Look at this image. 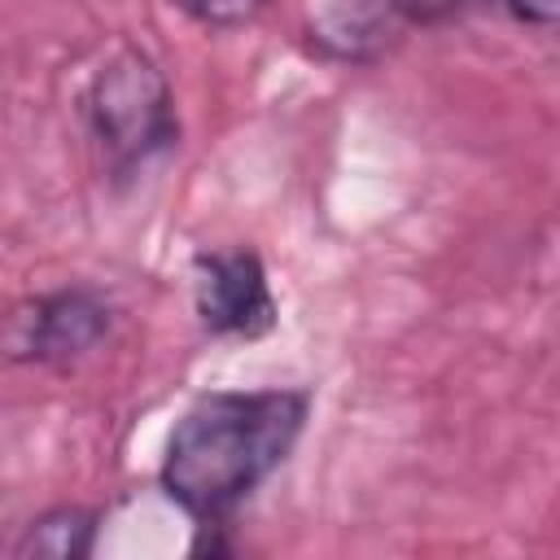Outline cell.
<instances>
[{
    "label": "cell",
    "instance_id": "cell-1",
    "mask_svg": "<svg viewBox=\"0 0 560 560\" xmlns=\"http://www.w3.org/2000/svg\"><path fill=\"white\" fill-rule=\"evenodd\" d=\"M306 398L293 389L210 394L171 433L162 486L201 521L232 512L298 442Z\"/></svg>",
    "mask_w": 560,
    "mask_h": 560
},
{
    "label": "cell",
    "instance_id": "cell-2",
    "mask_svg": "<svg viewBox=\"0 0 560 560\" xmlns=\"http://www.w3.org/2000/svg\"><path fill=\"white\" fill-rule=\"evenodd\" d=\"M88 118H92L96 140L118 166L144 162L149 153L175 140V114H171L166 83L158 66L136 48L114 52L96 70L92 92H88Z\"/></svg>",
    "mask_w": 560,
    "mask_h": 560
},
{
    "label": "cell",
    "instance_id": "cell-3",
    "mask_svg": "<svg viewBox=\"0 0 560 560\" xmlns=\"http://www.w3.org/2000/svg\"><path fill=\"white\" fill-rule=\"evenodd\" d=\"M197 311L210 332L258 337L276 319V302L254 254H201L197 258Z\"/></svg>",
    "mask_w": 560,
    "mask_h": 560
},
{
    "label": "cell",
    "instance_id": "cell-4",
    "mask_svg": "<svg viewBox=\"0 0 560 560\" xmlns=\"http://www.w3.org/2000/svg\"><path fill=\"white\" fill-rule=\"evenodd\" d=\"M105 332V311L88 293H57L13 315L9 346L22 359H66L88 350Z\"/></svg>",
    "mask_w": 560,
    "mask_h": 560
},
{
    "label": "cell",
    "instance_id": "cell-5",
    "mask_svg": "<svg viewBox=\"0 0 560 560\" xmlns=\"http://www.w3.org/2000/svg\"><path fill=\"white\" fill-rule=\"evenodd\" d=\"M92 547V516L79 512V508H61V512H48L39 516L26 538L18 542V556H52V560H70V556H83Z\"/></svg>",
    "mask_w": 560,
    "mask_h": 560
},
{
    "label": "cell",
    "instance_id": "cell-6",
    "mask_svg": "<svg viewBox=\"0 0 560 560\" xmlns=\"http://www.w3.org/2000/svg\"><path fill=\"white\" fill-rule=\"evenodd\" d=\"M171 4L188 9L192 18H201L210 26H241L262 9V0H171Z\"/></svg>",
    "mask_w": 560,
    "mask_h": 560
},
{
    "label": "cell",
    "instance_id": "cell-7",
    "mask_svg": "<svg viewBox=\"0 0 560 560\" xmlns=\"http://www.w3.org/2000/svg\"><path fill=\"white\" fill-rule=\"evenodd\" d=\"M516 18L525 22H542V26H560V0H503Z\"/></svg>",
    "mask_w": 560,
    "mask_h": 560
},
{
    "label": "cell",
    "instance_id": "cell-8",
    "mask_svg": "<svg viewBox=\"0 0 560 560\" xmlns=\"http://www.w3.org/2000/svg\"><path fill=\"white\" fill-rule=\"evenodd\" d=\"M398 9H407L411 18H442V13H451V9H459L464 0H394Z\"/></svg>",
    "mask_w": 560,
    "mask_h": 560
}]
</instances>
